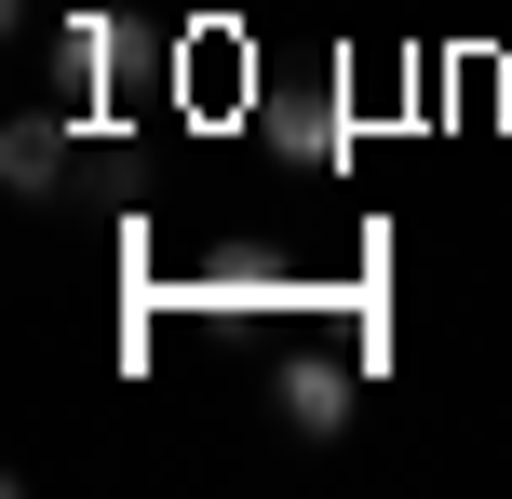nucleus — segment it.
<instances>
[{"instance_id": "nucleus-4", "label": "nucleus", "mask_w": 512, "mask_h": 499, "mask_svg": "<svg viewBox=\"0 0 512 499\" xmlns=\"http://www.w3.org/2000/svg\"><path fill=\"white\" fill-rule=\"evenodd\" d=\"M270 284H283V257H270V243H216V257H203V297H216V311H256Z\"/></svg>"}, {"instance_id": "nucleus-3", "label": "nucleus", "mask_w": 512, "mask_h": 499, "mask_svg": "<svg viewBox=\"0 0 512 499\" xmlns=\"http://www.w3.org/2000/svg\"><path fill=\"white\" fill-rule=\"evenodd\" d=\"M54 68H68V95L95 108L108 81L135 68V27H122V14H68V27H54Z\"/></svg>"}, {"instance_id": "nucleus-1", "label": "nucleus", "mask_w": 512, "mask_h": 499, "mask_svg": "<svg viewBox=\"0 0 512 499\" xmlns=\"http://www.w3.org/2000/svg\"><path fill=\"white\" fill-rule=\"evenodd\" d=\"M351 351H283V378H270V419L297 432V446H337V432H351Z\"/></svg>"}, {"instance_id": "nucleus-2", "label": "nucleus", "mask_w": 512, "mask_h": 499, "mask_svg": "<svg viewBox=\"0 0 512 499\" xmlns=\"http://www.w3.org/2000/svg\"><path fill=\"white\" fill-rule=\"evenodd\" d=\"M68 162H81V122H68V108H27V122L0 135V189H14V203H54Z\"/></svg>"}]
</instances>
